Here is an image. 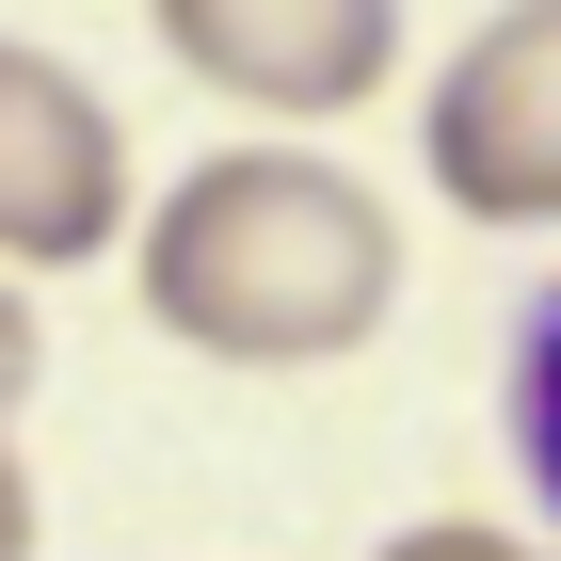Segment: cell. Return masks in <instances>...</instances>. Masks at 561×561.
<instances>
[{
    "mask_svg": "<svg viewBox=\"0 0 561 561\" xmlns=\"http://www.w3.org/2000/svg\"><path fill=\"white\" fill-rule=\"evenodd\" d=\"M129 241V129L81 65L0 33V273H81Z\"/></svg>",
    "mask_w": 561,
    "mask_h": 561,
    "instance_id": "obj_3",
    "label": "cell"
},
{
    "mask_svg": "<svg viewBox=\"0 0 561 561\" xmlns=\"http://www.w3.org/2000/svg\"><path fill=\"white\" fill-rule=\"evenodd\" d=\"M145 33L241 113H369L401 81V0H145Z\"/></svg>",
    "mask_w": 561,
    "mask_h": 561,
    "instance_id": "obj_4",
    "label": "cell"
},
{
    "mask_svg": "<svg viewBox=\"0 0 561 561\" xmlns=\"http://www.w3.org/2000/svg\"><path fill=\"white\" fill-rule=\"evenodd\" d=\"M417 161L466 225H561V0H514L449 48Z\"/></svg>",
    "mask_w": 561,
    "mask_h": 561,
    "instance_id": "obj_2",
    "label": "cell"
},
{
    "mask_svg": "<svg viewBox=\"0 0 561 561\" xmlns=\"http://www.w3.org/2000/svg\"><path fill=\"white\" fill-rule=\"evenodd\" d=\"M514 466L546 481V514H561V289L514 321Z\"/></svg>",
    "mask_w": 561,
    "mask_h": 561,
    "instance_id": "obj_5",
    "label": "cell"
},
{
    "mask_svg": "<svg viewBox=\"0 0 561 561\" xmlns=\"http://www.w3.org/2000/svg\"><path fill=\"white\" fill-rule=\"evenodd\" d=\"M33 369H48V321H33V289H16V273H0V417H16V401H33Z\"/></svg>",
    "mask_w": 561,
    "mask_h": 561,
    "instance_id": "obj_7",
    "label": "cell"
},
{
    "mask_svg": "<svg viewBox=\"0 0 561 561\" xmlns=\"http://www.w3.org/2000/svg\"><path fill=\"white\" fill-rule=\"evenodd\" d=\"M129 273H145V321L209 369H337L401 305V225L321 145H225L145 209Z\"/></svg>",
    "mask_w": 561,
    "mask_h": 561,
    "instance_id": "obj_1",
    "label": "cell"
},
{
    "mask_svg": "<svg viewBox=\"0 0 561 561\" xmlns=\"http://www.w3.org/2000/svg\"><path fill=\"white\" fill-rule=\"evenodd\" d=\"M0 561H33V466L0 449Z\"/></svg>",
    "mask_w": 561,
    "mask_h": 561,
    "instance_id": "obj_8",
    "label": "cell"
},
{
    "mask_svg": "<svg viewBox=\"0 0 561 561\" xmlns=\"http://www.w3.org/2000/svg\"><path fill=\"white\" fill-rule=\"evenodd\" d=\"M386 561H546L529 529H481V514H433V529H401Z\"/></svg>",
    "mask_w": 561,
    "mask_h": 561,
    "instance_id": "obj_6",
    "label": "cell"
}]
</instances>
